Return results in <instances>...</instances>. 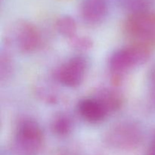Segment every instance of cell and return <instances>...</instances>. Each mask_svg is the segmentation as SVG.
Masks as SVG:
<instances>
[{
    "instance_id": "6da1fadb",
    "label": "cell",
    "mask_w": 155,
    "mask_h": 155,
    "mask_svg": "<svg viewBox=\"0 0 155 155\" xmlns=\"http://www.w3.org/2000/svg\"><path fill=\"white\" fill-rule=\"evenodd\" d=\"M151 49L145 45L131 43L129 46L115 51L109 60V69L114 84L119 85L128 71L145 64L149 59Z\"/></svg>"
},
{
    "instance_id": "7a4b0ae2",
    "label": "cell",
    "mask_w": 155,
    "mask_h": 155,
    "mask_svg": "<svg viewBox=\"0 0 155 155\" xmlns=\"http://www.w3.org/2000/svg\"><path fill=\"white\" fill-rule=\"evenodd\" d=\"M124 31L132 43L155 47V13L131 14L124 23Z\"/></svg>"
},
{
    "instance_id": "3957f363",
    "label": "cell",
    "mask_w": 155,
    "mask_h": 155,
    "mask_svg": "<svg viewBox=\"0 0 155 155\" xmlns=\"http://www.w3.org/2000/svg\"><path fill=\"white\" fill-rule=\"evenodd\" d=\"M43 144V133L36 121L25 119L17 127L14 148L19 155H36Z\"/></svg>"
},
{
    "instance_id": "277c9868",
    "label": "cell",
    "mask_w": 155,
    "mask_h": 155,
    "mask_svg": "<svg viewBox=\"0 0 155 155\" xmlns=\"http://www.w3.org/2000/svg\"><path fill=\"white\" fill-rule=\"evenodd\" d=\"M7 39L19 52L25 54L36 51L42 42L40 33L36 26L25 21H18L12 26Z\"/></svg>"
},
{
    "instance_id": "5b68a950",
    "label": "cell",
    "mask_w": 155,
    "mask_h": 155,
    "mask_svg": "<svg viewBox=\"0 0 155 155\" xmlns=\"http://www.w3.org/2000/svg\"><path fill=\"white\" fill-rule=\"evenodd\" d=\"M142 131L134 123L123 122L114 126L105 135L107 144L117 148L130 149L140 145L142 142Z\"/></svg>"
},
{
    "instance_id": "8992f818",
    "label": "cell",
    "mask_w": 155,
    "mask_h": 155,
    "mask_svg": "<svg viewBox=\"0 0 155 155\" xmlns=\"http://www.w3.org/2000/svg\"><path fill=\"white\" fill-rule=\"evenodd\" d=\"M86 68V59L82 56H75L59 67L54 76L63 86L75 88L80 86L84 80Z\"/></svg>"
},
{
    "instance_id": "52a82bcc",
    "label": "cell",
    "mask_w": 155,
    "mask_h": 155,
    "mask_svg": "<svg viewBox=\"0 0 155 155\" xmlns=\"http://www.w3.org/2000/svg\"><path fill=\"white\" fill-rule=\"evenodd\" d=\"M78 111L82 117L91 124H98L105 119L108 111L97 98H86L78 104Z\"/></svg>"
},
{
    "instance_id": "ba28073f",
    "label": "cell",
    "mask_w": 155,
    "mask_h": 155,
    "mask_svg": "<svg viewBox=\"0 0 155 155\" xmlns=\"http://www.w3.org/2000/svg\"><path fill=\"white\" fill-rule=\"evenodd\" d=\"M108 11L106 0H83L81 5V15L89 24L101 22Z\"/></svg>"
},
{
    "instance_id": "9c48e42d",
    "label": "cell",
    "mask_w": 155,
    "mask_h": 155,
    "mask_svg": "<svg viewBox=\"0 0 155 155\" xmlns=\"http://www.w3.org/2000/svg\"><path fill=\"white\" fill-rule=\"evenodd\" d=\"M97 98L104 104L108 113L117 111L122 107V95L114 90L111 89L102 90L98 94Z\"/></svg>"
},
{
    "instance_id": "30bf717a",
    "label": "cell",
    "mask_w": 155,
    "mask_h": 155,
    "mask_svg": "<svg viewBox=\"0 0 155 155\" xmlns=\"http://www.w3.org/2000/svg\"><path fill=\"white\" fill-rule=\"evenodd\" d=\"M51 130L53 133L58 136H68L73 130L72 120L65 114H59L51 120Z\"/></svg>"
},
{
    "instance_id": "8fae6325",
    "label": "cell",
    "mask_w": 155,
    "mask_h": 155,
    "mask_svg": "<svg viewBox=\"0 0 155 155\" xmlns=\"http://www.w3.org/2000/svg\"><path fill=\"white\" fill-rule=\"evenodd\" d=\"M55 28L61 36L71 39L76 36L77 26L76 21L72 17L63 15L56 21Z\"/></svg>"
},
{
    "instance_id": "7c38bea8",
    "label": "cell",
    "mask_w": 155,
    "mask_h": 155,
    "mask_svg": "<svg viewBox=\"0 0 155 155\" xmlns=\"http://www.w3.org/2000/svg\"><path fill=\"white\" fill-rule=\"evenodd\" d=\"M124 4L131 15L150 12L152 2L151 0H125Z\"/></svg>"
},
{
    "instance_id": "4fadbf2b",
    "label": "cell",
    "mask_w": 155,
    "mask_h": 155,
    "mask_svg": "<svg viewBox=\"0 0 155 155\" xmlns=\"http://www.w3.org/2000/svg\"><path fill=\"white\" fill-rule=\"evenodd\" d=\"M13 72V63L7 53H2L0 62V77L2 82L8 80Z\"/></svg>"
},
{
    "instance_id": "5bb4252c",
    "label": "cell",
    "mask_w": 155,
    "mask_h": 155,
    "mask_svg": "<svg viewBox=\"0 0 155 155\" xmlns=\"http://www.w3.org/2000/svg\"><path fill=\"white\" fill-rule=\"evenodd\" d=\"M72 45L74 48L80 50L89 49L92 46V42L89 37L81 36V37H74L71 39Z\"/></svg>"
},
{
    "instance_id": "9a60e30c",
    "label": "cell",
    "mask_w": 155,
    "mask_h": 155,
    "mask_svg": "<svg viewBox=\"0 0 155 155\" xmlns=\"http://www.w3.org/2000/svg\"><path fill=\"white\" fill-rule=\"evenodd\" d=\"M148 98L150 104L155 108V68L151 70L148 77Z\"/></svg>"
}]
</instances>
